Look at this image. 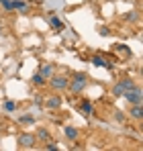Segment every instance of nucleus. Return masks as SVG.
I'll return each instance as SVG.
<instances>
[{
  "label": "nucleus",
  "instance_id": "f257e3e1",
  "mask_svg": "<svg viewBox=\"0 0 143 151\" xmlns=\"http://www.w3.org/2000/svg\"><path fill=\"white\" fill-rule=\"evenodd\" d=\"M123 96L129 100V104H141V88H139V86H133V88H129Z\"/></svg>",
  "mask_w": 143,
  "mask_h": 151
},
{
  "label": "nucleus",
  "instance_id": "f03ea898",
  "mask_svg": "<svg viewBox=\"0 0 143 151\" xmlns=\"http://www.w3.org/2000/svg\"><path fill=\"white\" fill-rule=\"evenodd\" d=\"M49 84H51L53 90H66V88L70 86V80H68L66 76H51Z\"/></svg>",
  "mask_w": 143,
  "mask_h": 151
},
{
  "label": "nucleus",
  "instance_id": "7ed1b4c3",
  "mask_svg": "<svg viewBox=\"0 0 143 151\" xmlns=\"http://www.w3.org/2000/svg\"><path fill=\"white\" fill-rule=\"evenodd\" d=\"M133 86H135V82L129 80V78H125V80H121L119 84L113 88V94H115V96H123V94H125L129 88H133Z\"/></svg>",
  "mask_w": 143,
  "mask_h": 151
},
{
  "label": "nucleus",
  "instance_id": "20e7f679",
  "mask_svg": "<svg viewBox=\"0 0 143 151\" xmlns=\"http://www.w3.org/2000/svg\"><path fill=\"white\" fill-rule=\"evenodd\" d=\"M84 86H86V76L84 74H78L76 78H74V82H72V86H68L74 94H78L80 90H84Z\"/></svg>",
  "mask_w": 143,
  "mask_h": 151
},
{
  "label": "nucleus",
  "instance_id": "39448f33",
  "mask_svg": "<svg viewBox=\"0 0 143 151\" xmlns=\"http://www.w3.org/2000/svg\"><path fill=\"white\" fill-rule=\"evenodd\" d=\"M19 145H21L23 149H31V147L35 145V137L29 135V133H23V135L19 137Z\"/></svg>",
  "mask_w": 143,
  "mask_h": 151
},
{
  "label": "nucleus",
  "instance_id": "423d86ee",
  "mask_svg": "<svg viewBox=\"0 0 143 151\" xmlns=\"http://www.w3.org/2000/svg\"><path fill=\"white\" fill-rule=\"evenodd\" d=\"M129 114H131L133 119H141V116H143L141 104H133V106H131V110H129Z\"/></svg>",
  "mask_w": 143,
  "mask_h": 151
},
{
  "label": "nucleus",
  "instance_id": "0eeeda50",
  "mask_svg": "<svg viewBox=\"0 0 143 151\" xmlns=\"http://www.w3.org/2000/svg\"><path fill=\"white\" fill-rule=\"evenodd\" d=\"M59 106H61V100H59V96H51V98H47V108L55 110V108H59Z\"/></svg>",
  "mask_w": 143,
  "mask_h": 151
},
{
  "label": "nucleus",
  "instance_id": "6e6552de",
  "mask_svg": "<svg viewBox=\"0 0 143 151\" xmlns=\"http://www.w3.org/2000/svg\"><path fill=\"white\" fill-rule=\"evenodd\" d=\"M39 74L43 76V78H51V76H53V65H43Z\"/></svg>",
  "mask_w": 143,
  "mask_h": 151
},
{
  "label": "nucleus",
  "instance_id": "1a4fd4ad",
  "mask_svg": "<svg viewBox=\"0 0 143 151\" xmlns=\"http://www.w3.org/2000/svg\"><path fill=\"white\" fill-rule=\"evenodd\" d=\"M66 135H68V139H76V137H78V129H74V127H66Z\"/></svg>",
  "mask_w": 143,
  "mask_h": 151
},
{
  "label": "nucleus",
  "instance_id": "9d476101",
  "mask_svg": "<svg viewBox=\"0 0 143 151\" xmlns=\"http://www.w3.org/2000/svg\"><path fill=\"white\" fill-rule=\"evenodd\" d=\"M14 8H17V10H25V8H27V4L21 2V0H12V10H14Z\"/></svg>",
  "mask_w": 143,
  "mask_h": 151
},
{
  "label": "nucleus",
  "instance_id": "9b49d317",
  "mask_svg": "<svg viewBox=\"0 0 143 151\" xmlns=\"http://www.w3.org/2000/svg\"><path fill=\"white\" fill-rule=\"evenodd\" d=\"M92 63H94V65H104V68H110V65H108L102 57H98V55H96V57H92Z\"/></svg>",
  "mask_w": 143,
  "mask_h": 151
},
{
  "label": "nucleus",
  "instance_id": "f8f14e48",
  "mask_svg": "<svg viewBox=\"0 0 143 151\" xmlns=\"http://www.w3.org/2000/svg\"><path fill=\"white\" fill-rule=\"evenodd\" d=\"M82 110H84V114H90V112H92V102H84V104H82Z\"/></svg>",
  "mask_w": 143,
  "mask_h": 151
},
{
  "label": "nucleus",
  "instance_id": "ddd939ff",
  "mask_svg": "<svg viewBox=\"0 0 143 151\" xmlns=\"http://www.w3.org/2000/svg\"><path fill=\"white\" fill-rule=\"evenodd\" d=\"M33 82H35L37 86H41V84H45V78H43L41 74H35L33 76Z\"/></svg>",
  "mask_w": 143,
  "mask_h": 151
},
{
  "label": "nucleus",
  "instance_id": "4468645a",
  "mask_svg": "<svg viewBox=\"0 0 143 151\" xmlns=\"http://www.w3.org/2000/svg\"><path fill=\"white\" fill-rule=\"evenodd\" d=\"M14 108H17V104H14L12 100H6V102H4V110H8V112H12Z\"/></svg>",
  "mask_w": 143,
  "mask_h": 151
},
{
  "label": "nucleus",
  "instance_id": "2eb2a0df",
  "mask_svg": "<svg viewBox=\"0 0 143 151\" xmlns=\"http://www.w3.org/2000/svg\"><path fill=\"white\" fill-rule=\"evenodd\" d=\"M21 123H25V125H33V123H35V119H33L31 114H25L23 119H21Z\"/></svg>",
  "mask_w": 143,
  "mask_h": 151
},
{
  "label": "nucleus",
  "instance_id": "dca6fc26",
  "mask_svg": "<svg viewBox=\"0 0 143 151\" xmlns=\"http://www.w3.org/2000/svg\"><path fill=\"white\" fill-rule=\"evenodd\" d=\"M49 23H51V27H55V29H61V21H59V19H55V17H51V21H49Z\"/></svg>",
  "mask_w": 143,
  "mask_h": 151
},
{
  "label": "nucleus",
  "instance_id": "f3484780",
  "mask_svg": "<svg viewBox=\"0 0 143 151\" xmlns=\"http://www.w3.org/2000/svg\"><path fill=\"white\" fill-rule=\"evenodd\" d=\"M37 137L45 141V139H47V137H49V133H47V131H45V129H39V133H37Z\"/></svg>",
  "mask_w": 143,
  "mask_h": 151
},
{
  "label": "nucleus",
  "instance_id": "a211bd4d",
  "mask_svg": "<svg viewBox=\"0 0 143 151\" xmlns=\"http://www.w3.org/2000/svg\"><path fill=\"white\" fill-rule=\"evenodd\" d=\"M0 4H2V6H4L6 10H12V0H2Z\"/></svg>",
  "mask_w": 143,
  "mask_h": 151
},
{
  "label": "nucleus",
  "instance_id": "6ab92c4d",
  "mask_svg": "<svg viewBox=\"0 0 143 151\" xmlns=\"http://www.w3.org/2000/svg\"><path fill=\"white\" fill-rule=\"evenodd\" d=\"M127 21H137V14H135V12H131V14H127Z\"/></svg>",
  "mask_w": 143,
  "mask_h": 151
},
{
  "label": "nucleus",
  "instance_id": "aec40b11",
  "mask_svg": "<svg viewBox=\"0 0 143 151\" xmlns=\"http://www.w3.org/2000/svg\"><path fill=\"white\" fill-rule=\"evenodd\" d=\"M0 31H2V25H0Z\"/></svg>",
  "mask_w": 143,
  "mask_h": 151
},
{
  "label": "nucleus",
  "instance_id": "412c9836",
  "mask_svg": "<svg viewBox=\"0 0 143 151\" xmlns=\"http://www.w3.org/2000/svg\"><path fill=\"white\" fill-rule=\"evenodd\" d=\"M0 2H2V0H0Z\"/></svg>",
  "mask_w": 143,
  "mask_h": 151
}]
</instances>
